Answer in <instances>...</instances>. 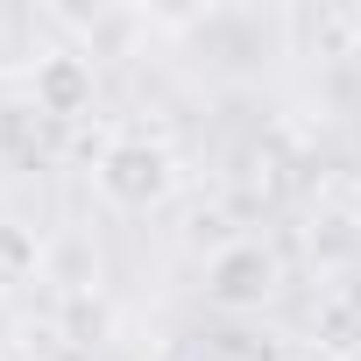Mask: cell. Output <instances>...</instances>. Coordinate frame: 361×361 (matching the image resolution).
Instances as JSON below:
<instances>
[{"mask_svg":"<svg viewBox=\"0 0 361 361\" xmlns=\"http://www.w3.org/2000/svg\"><path fill=\"white\" fill-rule=\"evenodd\" d=\"M92 192H99L114 213H156V206L177 192V156H170V142H156V135H114V142L92 156Z\"/></svg>","mask_w":361,"mask_h":361,"instance_id":"1","label":"cell"},{"mask_svg":"<svg viewBox=\"0 0 361 361\" xmlns=\"http://www.w3.org/2000/svg\"><path fill=\"white\" fill-rule=\"evenodd\" d=\"M276 290H283V262H276L269 241L241 234V241L213 248V262H206V305H213V312L248 319V312H262Z\"/></svg>","mask_w":361,"mask_h":361,"instance_id":"2","label":"cell"},{"mask_svg":"<svg viewBox=\"0 0 361 361\" xmlns=\"http://www.w3.org/2000/svg\"><path fill=\"white\" fill-rule=\"evenodd\" d=\"M92 99H99V78H92L85 50H43L29 64V114L36 121H57V128L64 121H85Z\"/></svg>","mask_w":361,"mask_h":361,"instance_id":"3","label":"cell"},{"mask_svg":"<svg viewBox=\"0 0 361 361\" xmlns=\"http://www.w3.org/2000/svg\"><path fill=\"white\" fill-rule=\"evenodd\" d=\"M290 22V36L305 43V50H319V57H347L354 43H361V15L354 8H298V15H283Z\"/></svg>","mask_w":361,"mask_h":361,"instance_id":"4","label":"cell"},{"mask_svg":"<svg viewBox=\"0 0 361 361\" xmlns=\"http://www.w3.org/2000/svg\"><path fill=\"white\" fill-rule=\"evenodd\" d=\"M43 276V234L29 220H0V298H15Z\"/></svg>","mask_w":361,"mask_h":361,"instance_id":"5","label":"cell"},{"mask_svg":"<svg viewBox=\"0 0 361 361\" xmlns=\"http://www.w3.org/2000/svg\"><path fill=\"white\" fill-rule=\"evenodd\" d=\"M312 333H319V361H354V354H361V305L326 298V305L312 312Z\"/></svg>","mask_w":361,"mask_h":361,"instance_id":"6","label":"cell"},{"mask_svg":"<svg viewBox=\"0 0 361 361\" xmlns=\"http://www.w3.org/2000/svg\"><path fill=\"white\" fill-rule=\"evenodd\" d=\"M64 326H71L78 347H99V333H106V305L78 290V298H64Z\"/></svg>","mask_w":361,"mask_h":361,"instance_id":"7","label":"cell"}]
</instances>
